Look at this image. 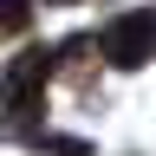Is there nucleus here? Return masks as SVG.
<instances>
[{
    "mask_svg": "<svg viewBox=\"0 0 156 156\" xmlns=\"http://www.w3.org/2000/svg\"><path fill=\"white\" fill-rule=\"evenodd\" d=\"M150 52H156V7H130L124 20H111L104 26V58L111 65H150Z\"/></svg>",
    "mask_w": 156,
    "mask_h": 156,
    "instance_id": "f257e3e1",
    "label": "nucleus"
},
{
    "mask_svg": "<svg viewBox=\"0 0 156 156\" xmlns=\"http://www.w3.org/2000/svg\"><path fill=\"white\" fill-rule=\"evenodd\" d=\"M46 78H52V52H46V46L20 52L13 65H7V78H0V104H7V111H39Z\"/></svg>",
    "mask_w": 156,
    "mask_h": 156,
    "instance_id": "f03ea898",
    "label": "nucleus"
},
{
    "mask_svg": "<svg viewBox=\"0 0 156 156\" xmlns=\"http://www.w3.org/2000/svg\"><path fill=\"white\" fill-rule=\"evenodd\" d=\"M33 20V0H0V33H20Z\"/></svg>",
    "mask_w": 156,
    "mask_h": 156,
    "instance_id": "7ed1b4c3",
    "label": "nucleus"
},
{
    "mask_svg": "<svg viewBox=\"0 0 156 156\" xmlns=\"http://www.w3.org/2000/svg\"><path fill=\"white\" fill-rule=\"evenodd\" d=\"M52 7H72V0H52Z\"/></svg>",
    "mask_w": 156,
    "mask_h": 156,
    "instance_id": "20e7f679",
    "label": "nucleus"
}]
</instances>
